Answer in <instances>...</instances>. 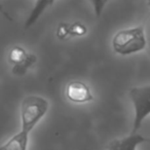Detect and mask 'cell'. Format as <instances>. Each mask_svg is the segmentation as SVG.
<instances>
[{
    "mask_svg": "<svg viewBox=\"0 0 150 150\" xmlns=\"http://www.w3.org/2000/svg\"><path fill=\"white\" fill-rule=\"evenodd\" d=\"M146 45L147 40L142 26L120 30L112 38L113 50L120 56H129L140 52Z\"/></svg>",
    "mask_w": 150,
    "mask_h": 150,
    "instance_id": "6da1fadb",
    "label": "cell"
},
{
    "mask_svg": "<svg viewBox=\"0 0 150 150\" xmlns=\"http://www.w3.org/2000/svg\"><path fill=\"white\" fill-rule=\"evenodd\" d=\"M50 108L47 100L40 96H28L21 104V129L31 133Z\"/></svg>",
    "mask_w": 150,
    "mask_h": 150,
    "instance_id": "7a4b0ae2",
    "label": "cell"
},
{
    "mask_svg": "<svg viewBox=\"0 0 150 150\" xmlns=\"http://www.w3.org/2000/svg\"><path fill=\"white\" fill-rule=\"evenodd\" d=\"M129 97L135 109L132 133H138L145 118L150 115V84L133 88L129 91Z\"/></svg>",
    "mask_w": 150,
    "mask_h": 150,
    "instance_id": "3957f363",
    "label": "cell"
},
{
    "mask_svg": "<svg viewBox=\"0 0 150 150\" xmlns=\"http://www.w3.org/2000/svg\"><path fill=\"white\" fill-rule=\"evenodd\" d=\"M8 63L13 65L11 72L17 76H23L29 68L36 63V56L30 54L24 47L16 45L8 52Z\"/></svg>",
    "mask_w": 150,
    "mask_h": 150,
    "instance_id": "277c9868",
    "label": "cell"
},
{
    "mask_svg": "<svg viewBox=\"0 0 150 150\" xmlns=\"http://www.w3.org/2000/svg\"><path fill=\"white\" fill-rule=\"evenodd\" d=\"M65 96L70 102L75 104H84L94 100L91 88L86 82L72 80L65 88Z\"/></svg>",
    "mask_w": 150,
    "mask_h": 150,
    "instance_id": "5b68a950",
    "label": "cell"
},
{
    "mask_svg": "<svg viewBox=\"0 0 150 150\" xmlns=\"http://www.w3.org/2000/svg\"><path fill=\"white\" fill-rule=\"evenodd\" d=\"M144 142H147V138H144L138 133H132L125 138L110 142L107 146V150H136L137 146Z\"/></svg>",
    "mask_w": 150,
    "mask_h": 150,
    "instance_id": "8992f818",
    "label": "cell"
},
{
    "mask_svg": "<svg viewBox=\"0 0 150 150\" xmlns=\"http://www.w3.org/2000/svg\"><path fill=\"white\" fill-rule=\"evenodd\" d=\"M29 133L21 131L13 135L6 143L3 144L0 150H27L28 143H29Z\"/></svg>",
    "mask_w": 150,
    "mask_h": 150,
    "instance_id": "52a82bcc",
    "label": "cell"
},
{
    "mask_svg": "<svg viewBox=\"0 0 150 150\" xmlns=\"http://www.w3.org/2000/svg\"><path fill=\"white\" fill-rule=\"evenodd\" d=\"M52 1H48V0H39V1H36L35 4H34L33 8H32L30 15L28 16V19L25 23V28H30L31 26H33L36 22L38 21V19L40 18V16L44 13L46 8L48 6L52 4Z\"/></svg>",
    "mask_w": 150,
    "mask_h": 150,
    "instance_id": "ba28073f",
    "label": "cell"
},
{
    "mask_svg": "<svg viewBox=\"0 0 150 150\" xmlns=\"http://www.w3.org/2000/svg\"><path fill=\"white\" fill-rule=\"evenodd\" d=\"M71 24H67V23H61L60 25L57 28V37L60 40H65L67 38H69L71 36Z\"/></svg>",
    "mask_w": 150,
    "mask_h": 150,
    "instance_id": "9c48e42d",
    "label": "cell"
},
{
    "mask_svg": "<svg viewBox=\"0 0 150 150\" xmlns=\"http://www.w3.org/2000/svg\"><path fill=\"white\" fill-rule=\"evenodd\" d=\"M70 30H71V36L80 37V36H83L88 33V28H86L83 24L79 23V22L71 24Z\"/></svg>",
    "mask_w": 150,
    "mask_h": 150,
    "instance_id": "30bf717a",
    "label": "cell"
},
{
    "mask_svg": "<svg viewBox=\"0 0 150 150\" xmlns=\"http://www.w3.org/2000/svg\"><path fill=\"white\" fill-rule=\"evenodd\" d=\"M92 4L94 5L95 13H96L97 17H100V15L102 13V11L104 8L105 4H107V1H101V0H95L92 1Z\"/></svg>",
    "mask_w": 150,
    "mask_h": 150,
    "instance_id": "8fae6325",
    "label": "cell"
},
{
    "mask_svg": "<svg viewBox=\"0 0 150 150\" xmlns=\"http://www.w3.org/2000/svg\"><path fill=\"white\" fill-rule=\"evenodd\" d=\"M147 5H149V6H150V1H148V2H147Z\"/></svg>",
    "mask_w": 150,
    "mask_h": 150,
    "instance_id": "7c38bea8",
    "label": "cell"
},
{
    "mask_svg": "<svg viewBox=\"0 0 150 150\" xmlns=\"http://www.w3.org/2000/svg\"><path fill=\"white\" fill-rule=\"evenodd\" d=\"M147 142H150V138H149V139L147 138Z\"/></svg>",
    "mask_w": 150,
    "mask_h": 150,
    "instance_id": "4fadbf2b",
    "label": "cell"
}]
</instances>
